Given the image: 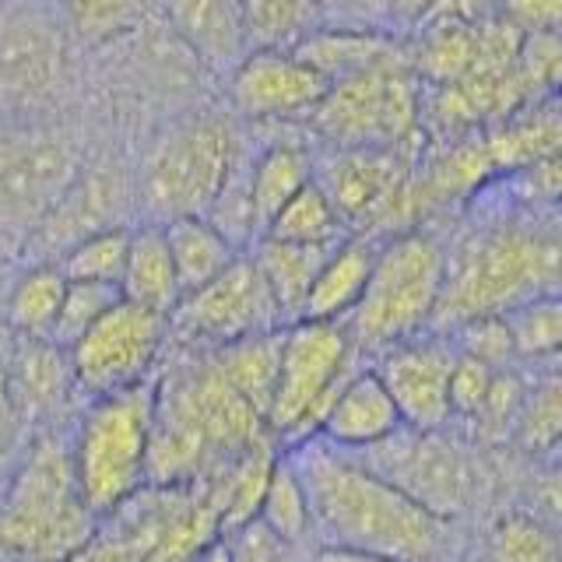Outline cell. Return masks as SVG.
<instances>
[{"mask_svg": "<svg viewBox=\"0 0 562 562\" xmlns=\"http://www.w3.org/2000/svg\"><path fill=\"white\" fill-rule=\"evenodd\" d=\"M555 207L503 198L447 246V281L432 330L447 334L482 316H503L538 295L559 292Z\"/></svg>", "mask_w": 562, "mask_h": 562, "instance_id": "cell-1", "label": "cell"}, {"mask_svg": "<svg viewBox=\"0 0 562 562\" xmlns=\"http://www.w3.org/2000/svg\"><path fill=\"white\" fill-rule=\"evenodd\" d=\"M285 461L303 485L310 524H316L327 544L397 562H426L436 555L443 517L383 479L376 468L351 461L321 436L299 439V450Z\"/></svg>", "mask_w": 562, "mask_h": 562, "instance_id": "cell-2", "label": "cell"}, {"mask_svg": "<svg viewBox=\"0 0 562 562\" xmlns=\"http://www.w3.org/2000/svg\"><path fill=\"white\" fill-rule=\"evenodd\" d=\"M204 351V359L176 366L162 383H155L151 485L201 482L233 457L268 447V422L222 376L211 348Z\"/></svg>", "mask_w": 562, "mask_h": 562, "instance_id": "cell-3", "label": "cell"}, {"mask_svg": "<svg viewBox=\"0 0 562 562\" xmlns=\"http://www.w3.org/2000/svg\"><path fill=\"white\" fill-rule=\"evenodd\" d=\"M447 281V243L429 228H404L376 246L366 292L345 316L351 345L359 351H383L397 341L418 338L432 327Z\"/></svg>", "mask_w": 562, "mask_h": 562, "instance_id": "cell-4", "label": "cell"}, {"mask_svg": "<svg viewBox=\"0 0 562 562\" xmlns=\"http://www.w3.org/2000/svg\"><path fill=\"white\" fill-rule=\"evenodd\" d=\"M70 450L57 436L35 439L0 514V544L29 562H67L92 538Z\"/></svg>", "mask_w": 562, "mask_h": 562, "instance_id": "cell-5", "label": "cell"}, {"mask_svg": "<svg viewBox=\"0 0 562 562\" xmlns=\"http://www.w3.org/2000/svg\"><path fill=\"white\" fill-rule=\"evenodd\" d=\"M155 426V380H140L123 391L92 397L85 412L70 464L85 506L95 517L131 499L140 485H148V450Z\"/></svg>", "mask_w": 562, "mask_h": 562, "instance_id": "cell-6", "label": "cell"}, {"mask_svg": "<svg viewBox=\"0 0 562 562\" xmlns=\"http://www.w3.org/2000/svg\"><path fill=\"white\" fill-rule=\"evenodd\" d=\"M113 527L88 538L67 562H198L218 535V509L207 488L140 485L113 514Z\"/></svg>", "mask_w": 562, "mask_h": 562, "instance_id": "cell-7", "label": "cell"}, {"mask_svg": "<svg viewBox=\"0 0 562 562\" xmlns=\"http://www.w3.org/2000/svg\"><path fill=\"white\" fill-rule=\"evenodd\" d=\"M426 92L408 53L327 88L310 113L313 131L330 148H391L415 155L422 145Z\"/></svg>", "mask_w": 562, "mask_h": 562, "instance_id": "cell-8", "label": "cell"}, {"mask_svg": "<svg viewBox=\"0 0 562 562\" xmlns=\"http://www.w3.org/2000/svg\"><path fill=\"white\" fill-rule=\"evenodd\" d=\"M243 140L233 123L211 113L176 120L148 148L137 176V201L148 222L207 215Z\"/></svg>", "mask_w": 562, "mask_h": 562, "instance_id": "cell-9", "label": "cell"}, {"mask_svg": "<svg viewBox=\"0 0 562 562\" xmlns=\"http://www.w3.org/2000/svg\"><path fill=\"white\" fill-rule=\"evenodd\" d=\"M359 348L345 321H292L281 327L278 380L268 404V429L285 439L316 432L330 397L348 380Z\"/></svg>", "mask_w": 562, "mask_h": 562, "instance_id": "cell-10", "label": "cell"}, {"mask_svg": "<svg viewBox=\"0 0 562 562\" xmlns=\"http://www.w3.org/2000/svg\"><path fill=\"white\" fill-rule=\"evenodd\" d=\"M313 180L324 187L351 236L386 239L415 228L412 155L391 148H334L324 162H313Z\"/></svg>", "mask_w": 562, "mask_h": 562, "instance_id": "cell-11", "label": "cell"}, {"mask_svg": "<svg viewBox=\"0 0 562 562\" xmlns=\"http://www.w3.org/2000/svg\"><path fill=\"white\" fill-rule=\"evenodd\" d=\"M81 155L60 131L40 120H11L0 127V239H22L46 222L67 187L78 180Z\"/></svg>", "mask_w": 562, "mask_h": 562, "instance_id": "cell-12", "label": "cell"}, {"mask_svg": "<svg viewBox=\"0 0 562 562\" xmlns=\"http://www.w3.org/2000/svg\"><path fill=\"white\" fill-rule=\"evenodd\" d=\"M70 75L67 35L32 0L0 8V113L40 120L64 99Z\"/></svg>", "mask_w": 562, "mask_h": 562, "instance_id": "cell-13", "label": "cell"}, {"mask_svg": "<svg viewBox=\"0 0 562 562\" xmlns=\"http://www.w3.org/2000/svg\"><path fill=\"white\" fill-rule=\"evenodd\" d=\"M274 327H285V321L250 250H243L201 289L180 295L169 313V334L190 348H222Z\"/></svg>", "mask_w": 562, "mask_h": 562, "instance_id": "cell-14", "label": "cell"}, {"mask_svg": "<svg viewBox=\"0 0 562 562\" xmlns=\"http://www.w3.org/2000/svg\"><path fill=\"white\" fill-rule=\"evenodd\" d=\"M169 341V316L116 299L81 338L67 348L75 386L85 394H110L151 380L155 362Z\"/></svg>", "mask_w": 562, "mask_h": 562, "instance_id": "cell-15", "label": "cell"}, {"mask_svg": "<svg viewBox=\"0 0 562 562\" xmlns=\"http://www.w3.org/2000/svg\"><path fill=\"white\" fill-rule=\"evenodd\" d=\"M225 78L233 105L257 123L310 120L330 88L295 49L274 46H250Z\"/></svg>", "mask_w": 562, "mask_h": 562, "instance_id": "cell-16", "label": "cell"}, {"mask_svg": "<svg viewBox=\"0 0 562 562\" xmlns=\"http://www.w3.org/2000/svg\"><path fill=\"white\" fill-rule=\"evenodd\" d=\"M457 348L436 338H408L380 351L376 376L391 394L404 429H443L450 418V373Z\"/></svg>", "mask_w": 562, "mask_h": 562, "instance_id": "cell-17", "label": "cell"}, {"mask_svg": "<svg viewBox=\"0 0 562 562\" xmlns=\"http://www.w3.org/2000/svg\"><path fill=\"white\" fill-rule=\"evenodd\" d=\"M439 429H412L404 436V426L386 436L383 443L369 447L380 450V464L376 468L383 479H391L397 488L408 492L412 499H418L422 506H429L432 514H447V509H457V503L464 499L468 488V468L464 457L457 453V447L443 443L436 436Z\"/></svg>", "mask_w": 562, "mask_h": 562, "instance_id": "cell-18", "label": "cell"}, {"mask_svg": "<svg viewBox=\"0 0 562 562\" xmlns=\"http://www.w3.org/2000/svg\"><path fill=\"white\" fill-rule=\"evenodd\" d=\"M404 426L376 369H351L348 380L330 397L313 436L341 450H369Z\"/></svg>", "mask_w": 562, "mask_h": 562, "instance_id": "cell-19", "label": "cell"}, {"mask_svg": "<svg viewBox=\"0 0 562 562\" xmlns=\"http://www.w3.org/2000/svg\"><path fill=\"white\" fill-rule=\"evenodd\" d=\"M155 8L162 11L180 46L215 75H228L250 49L236 0H155Z\"/></svg>", "mask_w": 562, "mask_h": 562, "instance_id": "cell-20", "label": "cell"}, {"mask_svg": "<svg viewBox=\"0 0 562 562\" xmlns=\"http://www.w3.org/2000/svg\"><path fill=\"white\" fill-rule=\"evenodd\" d=\"M127 193H131V187L123 183L120 172L81 169L78 180L70 183L67 193L60 198V204L53 207L46 215V222L29 236V243L43 239L53 246V250L64 254L70 243H78L81 236L95 233V228L120 225L116 211L127 204Z\"/></svg>", "mask_w": 562, "mask_h": 562, "instance_id": "cell-21", "label": "cell"}, {"mask_svg": "<svg viewBox=\"0 0 562 562\" xmlns=\"http://www.w3.org/2000/svg\"><path fill=\"white\" fill-rule=\"evenodd\" d=\"M327 85H338L373 70L386 60L404 57L401 43L386 29H348V25H321L303 43L292 46Z\"/></svg>", "mask_w": 562, "mask_h": 562, "instance_id": "cell-22", "label": "cell"}, {"mask_svg": "<svg viewBox=\"0 0 562 562\" xmlns=\"http://www.w3.org/2000/svg\"><path fill=\"white\" fill-rule=\"evenodd\" d=\"M376 246L380 239L369 236H345L341 243H334L306 292L299 321H345L366 292Z\"/></svg>", "mask_w": 562, "mask_h": 562, "instance_id": "cell-23", "label": "cell"}, {"mask_svg": "<svg viewBox=\"0 0 562 562\" xmlns=\"http://www.w3.org/2000/svg\"><path fill=\"white\" fill-rule=\"evenodd\" d=\"M8 366V386L22 418L53 415L75 386L67 348L49 338H18Z\"/></svg>", "mask_w": 562, "mask_h": 562, "instance_id": "cell-24", "label": "cell"}, {"mask_svg": "<svg viewBox=\"0 0 562 562\" xmlns=\"http://www.w3.org/2000/svg\"><path fill=\"white\" fill-rule=\"evenodd\" d=\"M120 295L162 316H169L172 306L180 303V295H183L180 278H176L166 233L158 222H145L131 228L127 260H123V274H120Z\"/></svg>", "mask_w": 562, "mask_h": 562, "instance_id": "cell-25", "label": "cell"}, {"mask_svg": "<svg viewBox=\"0 0 562 562\" xmlns=\"http://www.w3.org/2000/svg\"><path fill=\"white\" fill-rule=\"evenodd\" d=\"M327 250L330 246L285 243V239H271V236H260L250 246V257L257 260L263 281H268V289L274 295V306H278L285 324L299 321V313H303L306 292L313 285L316 271H321Z\"/></svg>", "mask_w": 562, "mask_h": 562, "instance_id": "cell-26", "label": "cell"}, {"mask_svg": "<svg viewBox=\"0 0 562 562\" xmlns=\"http://www.w3.org/2000/svg\"><path fill=\"white\" fill-rule=\"evenodd\" d=\"M158 225H162V233H166V246H169V257H172L183 295L201 289L204 281L225 271L228 263L243 254L239 246L228 243L204 215H183V218L158 222Z\"/></svg>", "mask_w": 562, "mask_h": 562, "instance_id": "cell-27", "label": "cell"}, {"mask_svg": "<svg viewBox=\"0 0 562 562\" xmlns=\"http://www.w3.org/2000/svg\"><path fill=\"white\" fill-rule=\"evenodd\" d=\"M316 158L299 145V140H271L268 148H250V193L254 211L260 222V236L268 222L278 215V207L285 204L299 187L313 180Z\"/></svg>", "mask_w": 562, "mask_h": 562, "instance_id": "cell-28", "label": "cell"}, {"mask_svg": "<svg viewBox=\"0 0 562 562\" xmlns=\"http://www.w3.org/2000/svg\"><path fill=\"white\" fill-rule=\"evenodd\" d=\"M67 278L57 260L32 263L14 278L4 299V321L18 338H53V324L64 303Z\"/></svg>", "mask_w": 562, "mask_h": 562, "instance_id": "cell-29", "label": "cell"}, {"mask_svg": "<svg viewBox=\"0 0 562 562\" xmlns=\"http://www.w3.org/2000/svg\"><path fill=\"white\" fill-rule=\"evenodd\" d=\"M222 376L236 386V391L254 404V408L268 422V404L274 394V380H278V356H281V327L254 334V338H243L233 345L211 348Z\"/></svg>", "mask_w": 562, "mask_h": 562, "instance_id": "cell-30", "label": "cell"}, {"mask_svg": "<svg viewBox=\"0 0 562 562\" xmlns=\"http://www.w3.org/2000/svg\"><path fill=\"white\" fill-rule=\"evenodd\" d=\"M236 8L250 46L292 49L324 25V11L316 0H236Z\"/></svg>", "mask_w": 562, "mask_h": 562, "instance_id": "cell-31", "label": "cell"}, {"mask_svg": "<svg viewBox=\"0 0 562 562\" xmlns=\"http://www.w3.org/2000/svg\"><path fill=\"white\" fill-rule=\"evenodd\" d=\"M263 236L285 239V243H306V246H334L351 233L338 218V211H334L324 187L310 180L278 207V215L268 222Z\"/></svg>", "mask_w": 562, "mask_h": 562, "instance_id": "cell-32", "label": "cell"}, {"mask_svg": "<svg viewBox=\"0 0 562 562\" xmlns=\"http://www.w3.org/2000/svg\"><path fill=\"white\" fill-rule=\"evenodd\" d=\"M127 239H131L127 225L95 228V233H88L78 243L67 246L57 260V268L70 281H102V285L120 289L123 260H127Z\"/></svg>", "mask_w": 562, "mask_h": 562, "instance_id": "cell-33", "label": "cell"}, {"mask_svg": "<svg viewBox=\"0 0 562 562\" xmlns=\"http://www.w3.org/2000/svg\"><path fill=\"white\" fill-rule=\"evenodd\" d=\"M151 8L155 0H64V18L75 40L105 46L134 32Z\"/></svg>", "mask_w": 562, "mask_h": 562, "instance_id": "cell-34", "label": "cell"}, {"mask_svg": "<svg viewBox=\"0 0 562 562\" xmlns=\"http://www.w3.org/2000/svg\"><path fill=\"white\" fill-rule=\"evenodd\" d=\"M503 324L509 330L514 356H520V359H552L559 351V341H562L559 292L527 299V303L503 313Z\"/></svg>", "mask_w": 562, "mask_h": 562, "instance_id": "cell-35", "label": "cell"}, {"mask_svg": "<svg viewBox=\"0 0 562 562\" xmlns=\"http://www.w3.org/2000/svg\"><path fill=\"white\" fill-rule=\"evenodd\" d=\"M257 520L268 527L278 541H295L299 535H306L310 509H306L303 485H299L289 461H274L268 485H263L260 506H257Z\"/></svg>", "mask_w": 562, "mask_h": 562, "instance_id": "cell-36", "label": "cell"}, {"mask_svg": "<svg viewBox=\"0 0 562 562\" xmlns=\"http://www.w3.org/2000/svg\"><path fill=\"white\" fill-rule=\"evenodd\" d=\"M488 562H559L555 535L531 517H503L488 538Z\"/></svg>", "mask_w": 562, "mask_h": 562, "instance_id": "cell-37", "label": "cell"}, {"mask_svg": "<svg viewBox=\"0 0 562 562\" xmlns=\"http://www.w3.org/2000/svg\"><path fill=\"white\" fill-rule=\"evenodd\" d=\"M116 299H120L116 285H102V281H70L67 278L64 303H60L49 341H57L60 348H70L105 310L116 303Z\"/></svg>", "mask_w": 562, "mask_h": 562, "instance_id": "cell-38", "label": "cell"}, {"mask_svg": "<svg viewBox=\"0 0 562 562\" xmlns=\"http://www.w3.org/2000/svg\"><path fill=\"white\" fill-rule=\"evenodd\" d=\"M520 432L524 443L535 450H549L559 439V422H562V408H559V383L544 380L538 391H531L520 401Z\"/></svg>", "mask_w": 562, "mask_h": 562, "instance_id": "cell-39", "label": "cell"}, {"mask_svg": "<svg viewBox=\"0 0 562 562\" xmlns=\"http://www.w3.org/2000/svg\"><path fill=\"white\" fill-rule=\"evenodd\" d=\"M492 380H496V366L457 351L450 373V415H482Z\"/></svg>", "mask_w": 562, "mask_h": 562, "instance_id": "cell-40", "label": "cell"}, {"mask_svg": "<svg viewBox=\"0 0 562 562\" xmlns=\"http://www.w3.org/2000/svg\"><path fill=\"white\" fill-rule=\"evenodd\" d=\"M324 11V25L348 29H386L391 25V0H316Z\"/></svg>", "mask_w": 562, "mask_h": 562, "instance_id": "cell-41", "label": "cell"}, {"mask_svg": "<svg viewBox=\"0 0 562 562\" xmlns=\"http://www.w3.org/2000/svg\"><path fill=\"white\" fill-rule=\"evenodd\" d=\"M228 555L233 562H281L278 538L260 520L236 527V538L228 541Z\"/></svg>", "mask_w": 562, "mask_h": 562, "instance_id": "cell-42", "label": "cell"}, {"mask_svg": "<svg viewBox=\"0 0 562 562\" xmlns=\"http://www.w3.org/2000/svg\"><path fill=\"white\" fill-rule=\"evenodd\" d=\"M18 429H22V415L14 408V397L8 386V366L0 359V471H4L8 457L18 443Z\"/></svg>", "mask_w": 562, "mask_h": 562, "instance_id": "cell-43", "label": "cell"}, {"mask_svg": "<svg viewBox=\"0 0 562 562\" xmlns=\"http://www.w3.org/2000/svg\"><path fill=\"white\" fill-rule=\"evenodd\" d=\"M443 0H391V25L394 22H422L429 18Z\"/></svg>", "mask_w": 562, "mask_h": 562, "instance_id": "cell-44", "label": "cell"}, {"mask_svg": "<svg viewBox=\"0 0 562 562\" xmlns=\"http://www.w3.org/2000/svg\"><path fill=\"white\" fill-rule=\"evenodd\" d=\"M313 562H397V559L373 555V552H359V549H341V544H327V549L316 552Z\"/></svg>", "mask_w": 562, "mask_h": 562, "instance_id": "cell-45", "label": "cell"}, {"mask_svg": "<svg viewBox=\"0 0 562 562\" xmlns=\"http://www.w3.org/2000/svg\"><path fill=\"white\" fill-rule=\"evenodd\" d=\"M198 562H233V555H228V544L225 541H211L207 549L198 555Z\"/></svg>", "mask_w": 562, "mask_h": 562, "instance_id": "cell-46", "label": "cell"}, {"mask_svg": "<svg viewBox=\"0 0 562 562\" xmlns=\"http://www.w3.org/2000/svg\"><path fill=\"white\" fill-rule=\"evenodd\" d=\"M4 4H18V0H0V8H4Z\"/></svg>", "mask_w": 562, "mask_h": 562, "instance_id": "cell-47", "label": "cell"}]
</instances>
